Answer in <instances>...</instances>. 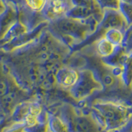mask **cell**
I'll use <instances>...</instances> for the list:
<instances>
[{"label": "cell", "instance_id": "6da1fadb", "mask_svg": "<svg viewBox=\"0 0 132 132\" xmlns=\"http://www.w3.org/2000/svg\"><path fill=\"white\" fill-rule=\"evenodd\" d=\"M98 23L95 18L78 20L64 16L49 22L46 30L70 51L92 34Z\"/></svg>", "mask_w": 132, "mask_h": 132}, {"label": "cell", "instance_id": "7a4b0ae2", "mask_svg": "<svg viewBox=\"0 0 132 132\" xmlns=\"http://www.w3.org/2000/svg\"><path fill=\"white\" fill-rule=\"evenodd\" d=\"M91 116L105 132H115L131 121V108L122 103L98 102L92 106Z\"/></svg>", "mask_w": 132, "mask_h": 132}, {"label": "cell", "instance_id": "3957f363", "mask_svg": "<svg viewBox=\"0 0 132 132\" xmlns=\"http://www.w3.org/2000/svg\"><path fill=\"white\" fill-rule=\"evenodd\" d=\"M26 96V92L21 89L10 70L0 63V109L4 116L9 117L20 102L27 100Z\"/></svg>", "mask_w": 132, "mask_h": 132}, {"label": "cell", "instance_id": "277c9868", "mask_svg": "<svg viewBox=\"0 0 132 132\" xmlns=\"http://www.w3.org/2000/svg\"><path fill=\"white\" fill-rule=\"evenodd\" d=\"M69 132H105L91 115L78 114L71 106H65L60 117Z\"/></svg>", "mask_w": 132, "mask_h": 132}, {"label": "cell", "instance_id": "5b68a950", "mask_svg": "<svg viewBox=\"0 0 132 132\" xmlns=\"http://www.w3.org/2000/svg\"><path fill=\"white\" fill-rule=\"evenodd\" d=\"M102 88V82L92 70L82 69L78 70V80L69 91L73 98L77 100H82Z\"/></svg>", "mask_w": 132, "mask_h": 132}, {"label": "cell", "instance_id": "8992f818", "mask_svg": "<svg viewBox=\"0 0 132 132\" xmlns=\"http://www.w3.org/2000/svg\"><path fill=\"white\" fill-rule=\"evenodd\" d=\"M46 114L41 109L38 102L26 100L20 102L8 117L13 123H23L27 126L45 117Z\"/></svg>", "mask_w": 132, "mask_h": 132}, {"label": "cell", "instance_id": "52a82bcc", "mask_svg": "<svg viewBox=\"0 0 132 132\" xmlns=\"http://www.w3.org/2000/svg\"><path fill=\"white\" fill-rule=\"evenodd\" d=\"M47 25L48 22L41 23L33 30L25 32L23 34L18 36V37H16L13 40H12L9 42L0 45V50H2L3 51L6 53H11L16 51V50L27 46V45L31 44L38 38L41 34V32L47 27Z\"/></svg>", "mask_w": 132, "mask_h": 132}, {"label": "cell", "instance_id": "ba28073f", "mask_svg": "<svg viewBox=\"0 0 132 132\" xmlns=\"http://www.w3.org/2000/svg\"><path fill=\"white\" fill-rule=\"evenodd\" d=\"M102 15L103 11L96 3L95 5L91 7L73 6L66 13L65 16L78 20H86L90 18H95L100 22L102 18Z\"/></svg>", "mask_w": 132, "mask_h": 132}, {"label": "cell", "instance_id": "9c48e42d", "mask_svg": "<svg viewBox=\"0 0 132 132\" xmlns=\"http://www.w3.org/2000/svg\"><path fill=\"white\" fill-rule=\"evenodd\" d=\"M18 21L27 27V31H31L41 23L47 22L44 18L42 12H36L31 11L27 7H25L24 4L18 8Z\"/></svg>", "mask_w": 132, "mask_h": 132}, {"label": "cell", "instance_id": "30bf717a", "mask_svg": "<svg viewBox=\"0 0 132 132\" xmlns=\"http://www.w3.org/2000/svg\"><path fill=\"white\" fill-rule=\"evenodd\" d=\"M56 84L64 88L70 89L78 78V70L72 67L63 66L56 70L54 75Z\"/></svg>", "mask_w": 132, "mask_h": 132}, {"label": "cell", "instance_id": "8fae6325", "mask_svg": "<svg viewBox=\"0 0 132 132\" xmlns=\"http://www.w3.org/2000/svg\"><path fill=\"white\" fill-rule=\"evenodd\" d=\"M18 21V9L12 5H6L5 9L0 14V40Z\"/></svg>", "mask_w": 132, "mask_h": 132}, {"label": "cell", "instance_id": "7c38bea8", "mask_svg": "<svg viewBox=\"0 0 132 132\" xmlns=\"http://www.w3.org/2000/svg\"><path fill=\"white\" fill-rule=\"evenodd\" d=\"M95 44V51L97 54L102 58H106L111 55L116 49V45H112L104 37L97 40Z\"/></svg>", "mask_w": 132, "mask_h": 132}, {"label": "cell", "instance_id": "4fadbf2b", "mask_svg": "<svg viewBox=\"0 0 132 132\" xmlns=\"http://www.w3.org/2000/svg\"><path fill=\"white\" fill-rule=\"evenodd\" d=\"M27 31H28L27 27H25L22 22H20L19 21H18V22L7 31L5 36L3 37V39L0 40V45L9 42L12 40H13L16 37H18V36L22 35Z\"/></svg>", "mask_w": 132, "mask_h": 132}, {"label": "cell", "instance_id": "5bb4252c", "mask_svg": "<svg viewBox=\"0 0 132 132\" xmlns=\"http://www.w3.org/2000/svg\"><path fill=\"white\" fill-rule=\"evenodd\" d=\"M47 124L50 132H69L67 125L63 120L57 116L48 114Z\"/></svg>", "mask_w": 132, "mask_h": 132}, {"label": "cell", "instance_id": "9a60e30c", "mask_svg": "<svg viewBox=\"0 0 132 132\" xmlns=\"http://www.w3.org/2000/svg\"><path fill=\"white\" fill-rule=\"evenodd\" d=\"M103 37L112 45L117 46L121 45L124 38V31L118 28H110L105 31Z\"/></svg>", "mask_w": 132, "mask_h": 132}, {"label": "cell", "instance_id": "2e32d148", "mask_svg": "<svg viewBox=\"0 0 132 132\" xmlns=\"http://www.w3.org/2000/svg\"><path fill=\"white\" fill-rule=\"evenodd\" d=\"M47 115L48 114L30 125L25 126L23 132H48Z\"/></svg>", "mask_w": 132, "mask_h": 132}, {"label": "cell", "instance_id": "e0dca14e", "mask_svg": "<svg viewBox=\"0 0 132 132\" xmlns=\"http://www.w3.org/2000/svg\"><path fill=\"white\" fill-rule=\"evenodd\" d=\"M47 0H24V6L36 12H42Z\"/></svg>", "mask_w": 132, "mask_h": 132}, {"label": "cell", "instance_id": "ac0fdd59", "mask_svg": "<svg viewBox=\"0 0 132 132\" xmlns=\"http://www.w3.org/2000/svg\"><path fill=\"white\" fill-rule=\"evenodd\" d=\"M101 9H111V10H118L120 7V0H94Z\"/></svg>", "mask_w": 132, "mask_h": 132}, {"label": "cell", "instance_id": "d6986e66", "mask_svg": "<svg viewBox=\"0 0 132 132\" xmlns=\"http://www.w3.org/2000/svg\"><path fill=\"white\" fill-rule=\"evenodd\" d=\"M131 9L132 5L130 3H120V7L118 11L122 15V16L126 19L127 23L129 25H131Z\"/></svg>", "mask_w": 132, "mask_h": 132}, {"label": "cell", "instance_id": "ffe728a7", "mask_svg": "<svg viewBox=\"0 0 132 132\" xmlns=\"http://www.w3.org/2000/svg\"><path fill=\"white\" fill-rule=\"evenodd\" d=\"M131 26H130L124 31V38L121 45L125 51L129 55H131Z\"/></svg>", "mask_w": 132, "mask_h": 132}, {"label": "cell", "instance_id": "44dd1931", "mask_svg": "<svg viewBox=\"0 0 132 132\" xmlns=\"http://www.w3.org/2000/svg\"><path fill=\"white\" fill-rule=\"evenodd\" d=\"M130 59L128 60L126 63L123 65L122 71L121 73V78L124 82V84L127 86L130 85V80H131V68H130Z\"/></svg>", "mask_w": 132, "mask_h": 132}, {"label": "cell", "instance_id": "7402d4cb", "mask_svg": "<svg viewBox=\"0 0 132 132\" xmlns=\"http://www.w3.org/2000/svg\"><path fill=\"white\" fill-rule=\"evenodd\" d=\"M24 127L25 124L23 123H12L2 132H23Z\"/></svg>", "mask_w": 132, "mask_h": 132}, {"label": "cell", "instance_id": "603a6c76", "mask_svg": "<svg viewBox=\"0 0 132 132\" xmlns=\"http://www.w3.org/2000/svg\"><path fill=\"white\" fill-rule=\"evenodd\" d=\"M6 5H12L15 7L16 9L24 4V0H2Z\"/></svg>", "mask_w": 132, "mask_h": 132}, {"label": "cell", "instance_id": "cb8c5ba5", "mask_svg": "<svg viewBox=\"0 0 132 132\" xmlns=\"http://www.w3.org/2000/svg\"><path fill=\"white\" fill-rule=\"evenodd\" d=\"M12 123H13L9 117H6L5 119H3L2 121H0V132H2L7 126L11 125Z\"/></svg>", "mask_w": 132, "mask_h": 132}, {"label": "cell", "instance_id": "d4e9b609", "mask_svg": "<svg viewBox=\"0 0 132 132\" xmlns=\"http://www.w3.org/2000/svg\"><path fill=\"white\" fill-rule=\"evenodd\" d=\"M6 7V4L4 3L2 0H0V14L2 13V12L4 11V9H5Z\"/></svg>", "mask_w": 132, "mask_h": 132}, {"label": "cell", "instance_id": "484cf974", "mask_svg": "<svg viewBox=\"0 0 132 132\" xmlns=\"http://www.w3.org/2000/svg\"><path fill=\"white\" fill-rule=\"evenodd\" d=\"M6 117L4 116V114L3 113V111H1V109H0V121H2L3 119H5Z\"/></svg>", "mask_w": 132, "mask_h": 132}, {"label": "cell", "instance_id": "4316f807", "mask_svg": "<svg viewBox=\"0 0 132 132\" xmlns=\"http://www.w3.org/2000/svg\"><path fill=\"white\" fill-rule=\"evenodd\" d=\"M120 2L121 3H132V0H120Z\"/></svg>", "mask_w": 132, "mask_h": 132}, {"label": "cell", "instance_id": "83f0119b", "mask_svg": "<svg viewBox=\"0 0 132 132\" xmlns=\"http://www.w3.org/2000/svg\"><path fill=\"white\" fill-rule=\"evenodd\" d=\"M108 132H112V131H108Z\"/></svg>", "mask_w": 132, "mask_h": 132}, {"label": "cell", "instance_id": "f1b7e54d", "mask_svg": "<svg viewBox=\"0 0 132 132\" xmlns=\"http://www.w3.org/2000/svg\"><path fill=\"white\" fill-rule=\"evenodd\" d=\"M48 132H50V131H48Z\"/></svg>", "mask_w": 132, "mask_h": 132}]
</instances>
